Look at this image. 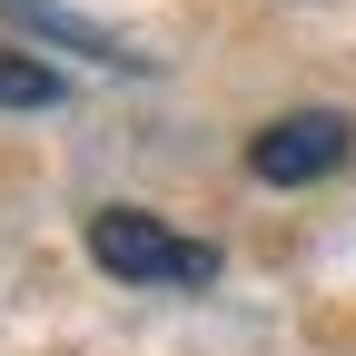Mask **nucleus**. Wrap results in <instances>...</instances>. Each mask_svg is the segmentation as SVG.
Wrapping results in <instances>:
<instances>
[{
    "label": "nucleus",
    "instance_id": "nucleus-3",
    "mask_svg": "<svg viewBox=\"0 0 356 356\" xmlns=\"http://www.w3.org/2000/svg\"><path fill=\"white\" fill-rule=\"evenodd\" d=\"M0 109H60V70H40L20 50H0Z\"/></svg>",
    "mask_w": 356,
    "mask_h": 356
},
{
    "label": "nucleus",
    "instance_id": "nucleus-1",
    "mask_svg": "<svg viewBox=\"0 0 356 356\" xmlns=\"http://www.w3.org/2000/svg\"><path fill=\"white\" fill-rule=\"evenodd\" d=\"M89 257H99L109 277H129V287H208L218 277V248L159 228L149 208H99L89 218Z\"/></svg>",
    "mask_w": 356,
    "mask_h": 356
},
{
    "label": "nucleus",
    "instance_id": "nucleus-2",
    "mask_svg": "<svg viewBox=\"0 0 356 356\" xmlns=\"http://www.w3.org/2000/svg\"><path fill=\"white\" fill-rule=\"evenodd\" d=\"M346 149H356L346 109H287V119H267L248 139V168L267 178V188H307V178H337Z\"/></svg>",
    "mask_w": 356,
    "mask_h": 356
}]
</instances>
